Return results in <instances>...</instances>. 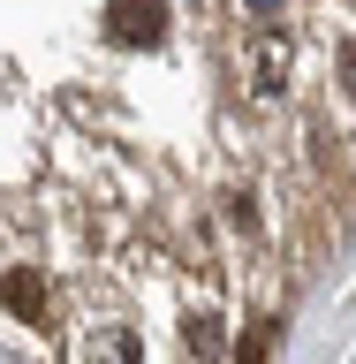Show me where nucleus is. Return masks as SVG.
Segmentation results:
<instances>
[{
	"label": "nucleus",
	"mask_w": 356,
	"mask_h": 364,
	"mask_svg": "<svg viewBox=\"0 0 356 364\" xmlns=\"http://www.w3.org/2000/svg\"><path fill=\"white\" fill-rule=\"evenodd\" d=\"M107 31L122 46H159L167 38V0H107Z\"/></svg>",
	"instance_id": "obj_1"
},
{
	"label": "nucleus",
	"mask_w": 356,
	"mask_h": 364,
	"mask_svg": "<svg viewBox=\"0 0 356 364\" xmlns=\"http://www.w3.org/2000/svg\"><path fill=\"white\" fill-rule=\"evenodd\" d=\"M281 84H288V38H281V31H266V38L250 46V91H258V99H273Z\"/></svg>",
	"instance_id": "obj_2"
},
{
	"label": "nucleus",
	"mask_w": 356,
	"mask_h": 364,
	"mask_svg": "<svg viewBox=\"0 0 356 364\" xmlns=\"http://www.w3.org/2000/svg\"><path fill=\"white\" fill-rule=\"evenodd\" d=\"M0 296H8V318H23V326L45 318V281L31 266H8V289H0Z\"/></svg>",
	"instance_id": "obj_3"
},
{
	"label": "nucleus",
	"mask_w": 356,
	"mask_h": 364,
	"mask_svg": "<svg viewBox=\"0 0 356 364\" xmlns=\"http://www.w3.org/2000/svg\"><path fill=\"white\" fill-rule=\"evenodd\" d=\"M182 341L198 349V364H220V318H212V311H190V318H182Z\"/></svg>",
	"instance_id": "obj_4"
},
{
	"label": "nucleus",
	"mask_w": 356,
	"mask_h": 364,
	"mask_svg": "<svg viewBox=\"0 0 356 364\" xmlns=\"http://www.w3.org/2000/svg\"><path fill=\"white\" fill-rule=\"evenodd\" d=\"M91 357H99V364H129L136 341H129V334H99V349H91Z\"/></svg>",
	"instance_id": "obj_5"
},
{
	"label": "nucleus",
	"mask_w": 356,
	"mask_h": 364,
	"mask_svg": "<svg viewBox=\"0 0 356 364\" xmlns=\"http://www.w3.org/2000/svg\"><path fill=\"white\" fill-rule=\"evenodd\" d=\"M341 91H349V107H356V46H341Z\"/></svg>",
	"instance_id": "obj_6"
},
{
	"label": "nucleus",
	"mask_w": 356,
	"mask_h": 364,
	"mask_svg": "<svg viewBox=\"0 0 356 364\" xmlns=\"http://www.w3.org/2000/svg\"><path fill=\"white\" fill-rule=\"evenodd\" d=\"M235 364H266V334H250L243 349H235Z\"/></svg>",
	"instance_id": "obj_7"
},
{
	"label": "nucleus",
	"mask_w": 356,
	"mask_h": 364,
	"mask_svg": "<svg viewBox=\"0 0 356 364\" xmlns=\"http://www.w3.org/2000/svg\"><path fill=\"white\" fill-rule=\"evenodd\" d=\"M243 8H250V16H273V8H281V0H243Z\"/></svg>",
	"instance_id": "obj_8"
}]
</instances>
